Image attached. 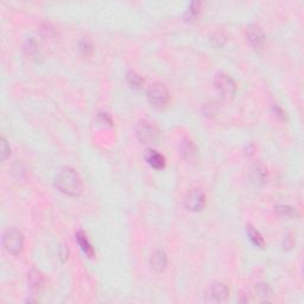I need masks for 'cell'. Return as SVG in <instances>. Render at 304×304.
Listing matches in <instances>:
<instances>
[{
    "mask_svg": "<svg viewBox=\"0 0 304 304\" xmlns=\"http://www.w3.org/2000/svg\"><path fill=\"white\" fill-rule=\"evenodd\" d=\"M251 177L255 183L260 184V186L265 184L268 182V169L261 163L256 164L252 169V173H251Z\"/></svg>",
    "mask_w": 304,
    "mask_h": 304,
    "instance_id": "12",
    "label": "cell"
},
{
    "mask_svg": "<svg viewBox=\"0 0 304 304\" xmlns=\"http://www.w3.org/2000/svg\"><path fill=\"white\" fill-rule=\"evenodd\" d=\"M274 209H276L277 215L282 216V218H293V216H296V209L290 207V206H277Z\"/></svg>",
    "mask_w": 304,
    "mask_h": 304,
    "instance_id": "17",
    "label": "cell"
},
{
    "mask_svg": "<svg viewBox=\"0 0 304 304\" xmlns=\"http://www.w3.org/2000/svg\"><path fill=\"white\" fill-rule=\"evenodd\" d=\"M179 153L186 160H192L196 156V146L190 139H183L179 144Z\"/></svg>",
    "mask_w": 304,
    "mask_h": 304,
    "instance_id": "13",
    "label": "cell"
},
{
    "mask_svg": "<svg viewBox=\"0 0 304 304\" xmlns=\"http://www.w3.org/2000/svg\"><path fill=\"white\" fill-rule=\"evenodd\" d=\"M168 265V257L163 250H156L151 256V266L156 272H163Z\"/></svg>",
    "mask_w": 304,
    "mask_h": 304,
    "instance_id": "8",
    "label": "cell"
},
{
    "mask_svg": "<svg viewBox=\"0 0 304 304\" xmlns=\"http://www.w3.org/2000/svg\"><path fill=\"white\" fill-rule=\"evenodd\" d=\"M126 80H128L129 86L134 89H141L143 84H144V80L142 79V76L134 73V71H128V75H126Z\"/></svg>",
    "mask_w": 304,
    "mask_h": 304,
    "instance_id": "16",
    "label": "cell"
},
{
    "mask_svg": "<svg viewBox=\"0 0 304 304\" xmlns=\"http://www.w3.org/2000/svg\"><path fill=\"white\" fill-rule=\"evenodd\" d=\"M246 232H247L248 238H250V240L252 241L253 245H256L257 247H260V248H263L264 246H265L264 238L261 237V234L259 233V232L255 228V227L247 226L246 227Z\"/></svg>",
    "mask_w": 304,
    "mask_h": 304,
    "instance_id": "15",
    "label": "cell"
},
{
    "mask_svg": "<svg viewBox=\"0 0 304 304\" xmlns=\"http://www.w3.org/2000/svg\"><path fill=\"white\" fill-rule=\"evenodd\" d=\"M2 246L7 253L19 256L24 248V235L19 229L9 228L2 235Z\"/></svg>",
    "mask_w": 304,
    "mask_h": 304,
    "instance_id": "2",
    "label": "cell"
},
{
    "mask_svg": "<svg viewBox=\"0 0 304 304\" xmlns=\"http://www.w3.org/2000/svg\"><path fill=\"white\" fill-rule=\"evenodd\" d=\"M55 187L68 196H80L83 192V182L75 169L64 166L55 177Z\"/></svg>",
    "mask_w": 304,
    "mask_h": 304,
    "instance_id": "1",
    "label": "cell"
},
{
    "mask_svg": "<svg viewBox=\"0 0 304 304\" xmlns=\"http://www.w3.org/2000/svg\"><path fill=\"white\" fill-rule=\"evenodd\" d=\"M184 206L190 211H201L206 206V196L202 190L192 189L187 194Z\"/></svg>",
    "mask_w": 304,
    "mask_h": 304,
    "instance_id": "6",
    "label": "cell"
},
{
    "mask_svg": "<svg viewBox=\"0 0 304 304\" xmlns=\"http://www.w3.org/2000/svg\"><path fill=\"white\" fill-rule=\"evenodd\" d=\"M28 283L29 287L32 291H39L44 287V277L38 270L32 269L28 273Z\"/></svg>",
    "mask_w": 304,
    "mask_h": 304,
    "instance_id": "10",
    "label": "cell"
},
{
    "mask_svg": "<svg viewBox=\"0 0 304 304\" xmlns=\"http://www.w3.org/2000/svg\"><path fill=\"white\" fill-rule=\"evenodd\" d=\"M136 133L139 142H142L145 145L158 144L160 139V133L158 128L147 120L139 121L136 128Z\"/></svg>",
    "mask_w": 304,
    "mask_h": 304,
    "instance_id": "3",
    "label": "cell"
},
{
    "mask_svg": "<svg viewBox=\"0 0 304 304\" xmlns=\"http://www.w3.org/2000/svg\"><path fill=\"white\" fill-rule=\"evenodd\" d=\"M257 295L263 301H265V302H269V301H271L272 291H271V289L269 288L268 284H259V285H257Z\"/></svg>",
    "mask_w": 304,
    "mask_h": 304,
    "instance_id": "18",
    "label": "cell"
},
{
    "mask_svg": "<svg viewBox=\"0 0 304 304\" xmlns=\"http://www.w3.org/2000/svg\"><path fill=\"white\" fill-rule=\"evenodd\" d=\"M76 240H78V244L80 245L82 252H83L87 257H89V258L93 257L94 250H93V247H92L91 242H89L88 239H87V235L84 234L83 232L79 231L78 233H76Z\"/></svg>",
    "mask_w": 304,
    "mask_h": 304,
    "instance_id": "14",
    "label": "cell"
},
{
    "mask_svg": "<svg viewBox=\"0 0 304 304\" xmlns=\"http://www.w3.org/2000/svg\"><path fill=\"white\" fill-rule=\"evenodd\" d=\"M210 296L215 302H224L229 296V290L224 283H214L210 288Z\"/></svg>",
    "mask_w": 304,
    "mask_h": 304,
    "instance_id": "9",
    "label": "cell"
},
{
    "mask_svg": "<svg viewBox=\"0 0 304 304\" xmlns=\"http://www.w3.org/2000/svg\"><path fill=\"white\" fill-rule=\"evenodd\" d=\"M80 49L83 54L88 55L89 52H92V50H93V47H92V43L88 41V39L83 38V39H81V42H80Z\"/></svg>",
    "mask_w": 304,
    "mask_h": 304,
    "instance_id": "19",
    "label": "cell"
},
{
    "mask_svg": "<svg viewBox=\"0 0 304 304\" xmlns=\"http://www.w3.org/2000/svg\"><path fill=\"white\" fill-rule=\"evenodd\" d=\"M147 99L153 107L163 108L168 105L169 100H170V94L165 86L160 83H155L147 89Z\"/></svg>",
    "mask_w": 304,
    "mask_h": 304,
    "instance_id": "4",
    "label": "cell"
},
{
    "mask_svg": "<svg viewBox=\"0 0 304 304\" xmlns=\"http://www.w3.org/2000/svg\"><path fill=\"white\" fill-rule=\"evenodd\" d=\"M10 152H11V150H10L9 144H7L6 139L2 137L1 138V158H2V160H5L7 157H9Z\"/></svg>",
    "mask_w": 304,
    "mask_h": 304,
    "instance_id": "20",
    "label": "cell"
},
{
    "mask_svg": "<svg viewBox=\"0 0 304 304\" xmlns=\"http://www.w3.org/2000/svg\"><path fill=\"white\" fill-rule=\"evenodd\" d=\"M214 84H215L216 91L220 93L224 100L233 99L235 93H237V84H235L233 79L227 74H218L215 80H214Z\"/></svg>",
    "mask_w": 304,
    "mask_h": 304,
    "instance_id": "5",
    "label": "cell"
},
{
    "mask_svg": "<svg viewBox=\"0 0 304 304\" xmlns=\"http://www.w3.org/2000/svg\"><path fill=\"white\" fill-rule=\"evenodd\" d=\"M246 37H247V41L250 42V44L255 49H260L264 46V42H265V37H264L263 30L260 29V26L256 25H250L246 31Z\"/></svg>",
    "mask_w": 304,
    "mask_h": 304,
    "instance_id": "7",
    "label": "cell"
},
{
    "mask_svg": "<svg viewBox=\"0 0 304 304\" xmlns=\"http://www.w3.org/2000/svg\"><path fill=\"white\" fill-rule=\"evenodd\" d=\"M145 158H146V162L149 163V165L152 166L153 169L160 170V169H163L165 166V158L156 150H147Z\"/></svg>",
    "mask_w": 304,
    "mask_h": 304,
    "instance_id": "11",
    "label": "cell"
}]
</instances>
